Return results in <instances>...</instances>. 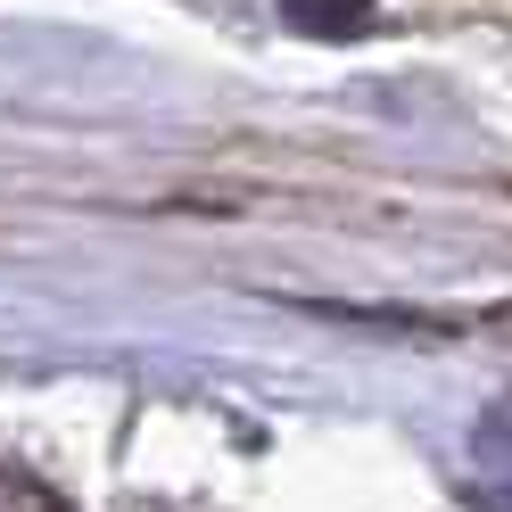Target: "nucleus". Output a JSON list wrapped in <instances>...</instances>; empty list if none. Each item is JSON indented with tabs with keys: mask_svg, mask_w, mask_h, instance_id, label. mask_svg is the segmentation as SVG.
I'll return each mask as SVG.
<instances>
[{
	"mask_svg": "<svg viewBox=\"0 0 512 512\" xmlns=\"http://www.w3.org/2000/svg\"><path fill=\"white\" fill-rule=\"evenodd\" d=\"M0 512H67L34 471H0Z\"/></svg>",
	"mask_w": 512,
	"mask_h": 512,
	"instance_id": "f257e3e1",
	"label": "nucleus"
}]
</instances>
